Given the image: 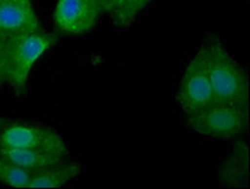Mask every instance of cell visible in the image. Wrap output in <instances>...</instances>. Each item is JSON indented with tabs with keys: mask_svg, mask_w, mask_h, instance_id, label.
Masks as SVG:
<instances>
[{
	"mask_svg": "<svg viewBox=\"0 0 250 189\" xmlns=\"http://www.w3.org/2000/svg\"><path fill=\"white\" fill-rule=\"evenodd\" d=\"M81 173H82L81 164L63 160L56 165L36 171L30 178L28 188L59 189L69 183L71 180L76 179Z\"/></svg>",
	"mask_w": 250,
	"mask_h": 189,
	"instance_id": "obj_9",
	"label": "cell"
},
{
	"mask_svg": "<svg viewBox=\"0 0 250 189\" xmlns=\"http://www.w3.org/2000/svg\"><path fill=\"white\" fill-rule=\"evenodd\" d=\"M6 1H15V0H0V3H6Z\"/></svg>",
	"mask_w": 250,
	"mask_h": 189,
	"instance_id": "obj_15",
	"label": "cell"
},
{
	"mask_svg": "<svg viewBox=\"0 0 250 189\" xmlns=\"http://www.w3.org/2000/svg\"><path fill=\"white\" fill-rule=\"evenodd\" d=\"M152 0H126L125 8L115 23L120 27H128L135 22L137 15L151 3Z\"/></svg>",
	"mask_w": 250,
	"mask_h": 189,
	"instance_id": "obj_12",
	"label": "cell"
},
{
	"mask_svg": "<svg viewBox=\"0 0 250 189\" xmlns=\"http://www.w3.org/2000/svg\"><path fill=\"white\" fill-rule=\"evenodd\" d=\"M219 183L229 188H249V144L236 142L218 169Z\"/></svg>",
	"mask_w": 250,
	"mask_h": 189,
	"instance_id": "obj_8",
	"label": "cell"
},
{
	"mask_svg": "<svg viewBox=\"0 0 250 189\" xmlns=\"http://www.w3.org/2000/svg\"><path fill=\"white\" fill-rule=\"evenodd\" d=\"M249 107L214 102L188 115V124L195 133L212 139H235L248 129Z\"/></svg>",
	"mask_w": 250,
	"mask_h": 189,
	"instance_id": "obj_3",
	"label": "cell"
},
{
	"mask_svg": "<svg viewBox=\"0 0 250 189\" xmlns=\"http://www.w3.org/2000/svg\"><path fill=\"white\" fill-rule=\"evenodd\" d=\"M36 171L25 169L23 166L10 162L0 155V182L13 188H28L30 178Z\"/></svg>",
	"mask_w": 250,
	"mask_h": 189,
	"instance_id": "obj_11",
	"label": "cell"
},
{
	"mask_svg": "<svg viewBox=\"0 0 250 189\" xmlns=\"http://www.w3.org/2000/svg\"><path fill=\"white\" fill-rule=\"evenodd\" d=\"M101 3H102V0H101Z\"/></svg>",
	"mask_w": 250,
	"mask_h": 189,
	"instance_id": "obj_16",
	"label": "cell"
},
{
	"mask_svg": "<svg viewBox=\"0 0 250 189\" xmlns=\"http://www.w3.org/2000/svg\"><path fill=\"white\" fill-rule=\"evenodd\" d=\"M102 13L101 0H58L54 23L59 32L82 34L96 25Z\"/></svg>",
	"mask_w": 250,
	"mask_h": 189,
	"instance_id": "obj_6",
	"label": "cell"
},
{
	"mask_svg": "<svg viewBox=\"0 0 250 189\" xmlns=\"http://www.w3.org/2000/svg\"><path fill=\"white\" fill-rule=\"evenodd\" d=\"M5 82L4 76V38L0 36V85Z\"/></svg>",
	"mask_w": 250,
	"mask_h": 189,
	"instance_id": "obj_14",
	"label": "cell"
},
{
	"mask_svg": "<svg viewBox=\"0 0 250 189\" xmlns=\"http://www.w3.org/2000/svg\"><path fill=\"white\" fill-rule=\"evenodd\" d=\"M177 101L186 115L205 109L215 102L209 73L208 47L204 45L190 59L177 92Z\"/></svg>",
	"mask_w": 250,
	"mask_h": 189,
	"instance_id": "obj_4",
	"label": "cell"
},
{
	"mask_svg": "<svg viewBox=\"0 0 250 189\" xmlns=\"http://www.w3.org/2000/svg\"><path fill=\"white\" fill-rule=\"evenodd\" d=\"M0 155L10 162L18 164L25 169L33 171L43 170L45 168L53 166L64 160L65 157L59 154L48 153V151L33 150V149L4 148L0 146Z\"/></svg>",
	"mask_w": 250,
	"mask_h": 189,
	"instance_id": "obj_10",
	"label": "cell"
},
{
	"mask_svg": "<svg viewBox=\"0 0 250 189\" xmlns=\"http://www.w3.org/2000/svg\"><path fill=\"white\" fill-rule=\"evenodd\" d=\"M0 146L33 149L65 157L68 146L53 129L27 122H10L0 127Z\"/></svg>",
	"mask_w": 250,
	"mask_h": 189,
	"instance_id": "obj_5",
	"label": "cell"
},
{
	"mask_svg": "<svg viewBox=\"0 0 250 189\" xmlns=\"http://www.w3.org/2000/svg\"><path fill=\"white\" fill-rule=\"evenodd\" d=\"M206 47L215 102L249 107V81L244 70L218 37L210 38Z\"/></svg>",
	"mask_w": 250,
	"mask_h": 189,
	"instance_id": "obj_2",
	"label": "cell"
},
{
	"mask_svg": "<svg viewBox=\"0 0 250 189\" xmlns=\"http://www.w3.org/2000/svg\"><path fill=\"white\" fill-rule=\"evenodd\" d=\"M57 42L58 37L56 34L44 30L24 33L4 39L5 82L9 83L17 94L25 92L33 66Z\"/></svg>",
	"mask_w": 250,
	"mask_h": 189,
	"instance_id": "obj_1",
	"label": "cell"
},
{
	"mask_svg": "<svg viewBox=\"0 0 250 189\" xmlns=\"http://www.w3.org/2000/svg\"><path fill=\"white\" fill-rule=\"evenodd\" d=\"M43 30L32 0L0 3V36L4 39Z\"/></svg>",
	"mask_w": 250,
	"mask_h": 189,
	"instance_id": "obj_7",
	"label": "cell"
},
{
	"mask_svg": "<svg viewBox=\"0 0 250 189\" xmlns=\"http://www.w3.org/2000/svg\"><path fill=\"white\" fill-rule=\"evenodd\" d=\"M126 4V0H102L103 13H108L113 22L120 17Z\"/></svg>",
	"mask_w": 250,
	"mask_h": 189,
	"instance_id": "obj_13",
	"label": "cell"
}]
</instances>
